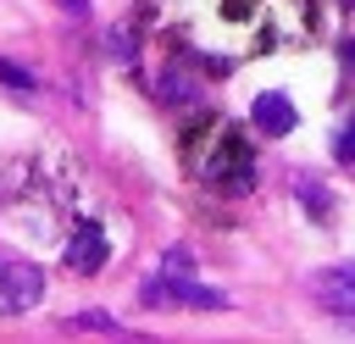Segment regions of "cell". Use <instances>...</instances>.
Instances as JSON below:
<instances>
[{"mask_svg": "<svg viewBox=\"0 0 355 344\" xmlns=\"http://www.w3.org/2000/svg\"><path fill=\"white\" fill-rule=\"evenodd\" d=\"M105 255H111V244H105V227H94V222H83V227L67 239V266H72V272H100Z\"/></svg>", "mask_w": 355, "mask_h": 344, "instance_id": "cell-3", "label": "cell"}, {"mask_svg": "<svg viewBox=\"0 0 355 344\" xmlns=\"http://www.w3.org/2000/svg\"><path fill=\"white\" fill-rule=\"evenodd\" d=\"M344 61H349V67H355V39H349V44H344Z\"/></svg>", "mask_w": 355, "mask_h": 344, "instance_id": "cell-12", "label": "cell"}, {"mask_svg": "<svg viewBox=\"0 0 355 344\" xmlns=\"http://www.w3.org/2000/svg\"><path fill=\"white\" fill-rule=\"evenodd\" d=\"M72 327H78V333H111V338H128V327H122V322H111L105 311H78V316H72Z\"/></svg>", "mask_w": 355, "mask_h": 344, "instance_id": "cell-6", "label": "cell"}, {"mask_svg": "<svg viewBox=\"0 0 355 344\" xmlns=\"http://www.w3.org/2000/svg\"><path fill=\"white\" fill-rule=\"evenodd\" d=\"M294 194H300V205H311V211H333V200H327V189L316 183V178H294Z\"/></svg>", "mask_w": 355, "mask_h": 344, "instance_id": "cell-7", "label": "cell"}, {"mask_svg": "<svg viewBox=\"0 0 355 344\" xmlns=\"http://www.w3.org/2000/svg\"><path fill=\"white\" fill-rule=\"evenodd\" d=\"M333 150H338V161H355V128H344V133H338V144H333Z\"/></svg>", "mask_w": 355, "mask_h": 344, "instance_id": "cell-9", "label": "cell"}, {"mask_svg": "<svg viewBox=\"0 0 355 344\" xmlns=\"http://www.w3.org/2000/svg\"><path fill=\"white\" fill-rule=\"evenodd\" d=\"M166 272H189V250H166Z\"/></svg>", "mask_w": 355, "mask_h": 344, "instance_id": "cell-10", "label": "cell"}, {"mask_svg": "<svg viewBox=\"0 0 355 344\" xmlns=\"http://www.w3.org/2000/svg\"><path fill=\"white\" fill-rule=\"evenodd\" d=\"M0 83H11V89H33V72L17 67V61H0Z\"/></svg>", "mask_w": 355, "mask_h": 344, "instance_id": "cell-8", "label": "cell"}, {"mask_svg": "<svg viewBox=\"0 0 355 344\" xmlns=\"http://www.w3.org/2000/svg\"><path fill=\"white\" fill-rule=\"evenodd\" d=\"M39 294H44V272L33 261H0V316L39 305Z\"/></svg>", "mask_w": 355, "mask_h": 344, "instance_id": "cell-2", "label": "cell"}, {"mask_svg": "<svg viewBox=\"0 0 355 344\" xmlns=\"http://www.w3.org/2000/svg\"><path fill=\"white\" fill-rule=\"evenodd\" d=\"M250 117H255V128L261 133H272V139H283V133H294V105H288V94H255V105H250Z\"/></svg>", "mask_w": 355, "mask_h": 344, "instance_id": "cell-5", "label": "cell"}, {"mask_svg": "<svg viewBox=\"0 0 355 344\" xmlns=\"http://www.w3.org/2000/svg\"><path fill=\"white\" fill-rule=\"evenodd\" d=\"M311 294H316L322 305H333L338 316H349V311H355V266H327V272H316V277H311Z\"/></svg>", "mask_w": 355, "mask_h": 344, "instance_id": "cell-4", "label": "cell"}, {"mask_svg": "<svg viewBox=\"0 0 355 344\" xmlns=\"http://www.w3.org/2000/svg\"><path fill=\"white\" fill-rule=\"evenodd\" d=\"M61 6H67L72 17H83V11H89V0H61Z\"/></svg>", "mask_w": 355, "mask_h": 344, "instance_id": "cell-11", "label": "cell"}, {"mask_svg": "<svg viewBox=\"0 0 355 344\" xmlns=\"http://www.w3.org/2000/svg\"><path fill=\"white\" fill-rule=\"evenodd\" d=\"M139 300H144V305H194V311H222V305H227L222 289H205V283H194L189 272H161V277H150V283L139 289Z\"/></svg>", "mask_w": 355, "mask_h": 344, "instance_id": "cell-1", "label": "cell"}]
</instances>
